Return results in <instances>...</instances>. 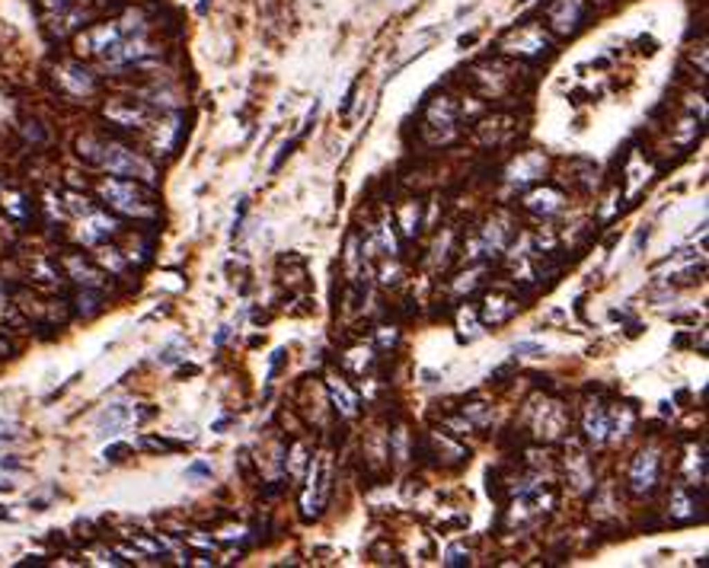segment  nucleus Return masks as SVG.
<instances>
[{"mask_svg":"<svg viewBox=\"0 0 709 568\" xmlns=\"http://www.w3.org/2000/svg\"><path fill=\"white\" fill-rule=\"evenodd\" d=\"M189 476H211V466L208 463H192V466H189Z\"/></svg>","mask_w":709,"mask_h":568,"instance_id":"12","label":"nucleus"},{"mask_svg":"<svg viewBox=\"0 0 709 568\" xmlns=\"http://www.w3.org/2000/svg\"><path fill=\"white\" fill-rule=\"evenodd\" d=\"M0 466H3V470H23L19 460H0Z\"/></svg>","mask_w":709,"mask_h":568,"instance_id":"14","label":"nucleus"},{"mask_svg":"<svg viewBox=\"0 0 709 568\" xmlns=\"http://www.w3.org/2000/svg\"><path fill=\"white\" fill-rule=\"evenodd\" d=\"M125 453H128L125 444H116V447H109V450H106V460L118 463V460H125Z\"/></svg>","mask_w":709,"mask_h":568,"instance_id":"9","label":"nucleus"},{"mask_svg":"<svg viewBox=\"0 0 709 568\" xmlns=\"http://www.w3.org/2000/svg\"><path fill=\"white\" fill-rule=\"evenodd\" d=\"M67 80H74L77 93H84L93 86V77H86V71H80V67H67Z\"/></svg>","mask_w":709,"mask_h":568,"instance_id":"6","label":"nucleus"},{"mask_svg":"<svg viewBox=\"0 0 709 568\" xmlns=\"http://www.w3.org/2000/svg\"><path fill=\"white\" fill-rule=\"evenodd\" d=\"M351 102H355V86L349 90V96L342 99V116H349V109H351Z\"/></svg>","mask_w":709,"mask_h":568,"instance_id":"13","label":"nucleus"},{"mask_svg":"<svg viewBox=\"0 0 709 568\" xmlns=\"http://www.w3.org/2000/svg\"><path fill=\"white\" fill-rule=\"evenodd\" d=\"M463 562H467V559H463V549H460V546H454V549L448 552V565H463Z\"/></svg>","mask_w":709,"mask_h":568,"instance_id":"11","label":"nucleus"},{"mask_svg":"<svg viewBox=\"0 0 709 568\" xmlns=\"http://www.w3.org/2000/svg\"><path fill=\"white\" fill-rule=\"evenodd\" d=\"M100 163L106 166L109 173L125 176V179H154L151 166L125 147H100Z\"/></svg>","mask_w":709,"mask_h":568,"instance_id":"1","label":"nucleus"},{"mask_svg":"<svg viewBox=\"0 0 709 568\" xmlns=\"http://www.w3.org/2000/svg\"><path fill=\"white\" fill-rule=\"evenodd\" d=\"M141 444L151 447V450H183V444H176V441H163V437H144Z\"/></svg>","mask_w":709,"mask_h":568,"instance_id":"7","label":"nucleus"},{"mask_svg":"<svg viewBox=\"0 0 709 568\" xmlns=\"http://www.w3.org/2000/svg\"><path fill=\"white\" fill-rule=\"evenodd\" d=\"M10 488H13V482H10V479H0V492H10Z\"/></svg>","mask_w":709,"mask_h":568,"instance_id":"15","label":"nucleus"},{"mask_svg":"<svg viewBox=\"0 0 709 568\" xmlns=\"http://www.w3.org/2000/svg\"><path fill=\"white\" fill-rule=\"evenodd\" d=\"M102 192H106L109 201H112L116 208H122V211H134V214H144V211H147V205L141 201L144 192L134 189V185H128V182H109Z\"/></svg>","mask_w":709,"mask_h":568,"instance_id":"3","label":"nucleus"},{"mask_svg":"<svg viewBox=\"0 0 709 568\" xmlns=\"http://www.w3.org/2000/svg\"><path fill=\"white\" fill-rule=\"evenodd\" d=\"M515 354H531V358H540V354H543V345H537V342H517V345H515Z\"/></svg>","mask_w":709,"mask_h":568,"instance_id":"8","label":"nucleus"},{"mask_svg":"<svg viewBox=\"0 0 709 568\" xmlns=\"http://www.w3.org/2000/svg\"><path fill=\"white\" fill-rule=\"evenodd\" d=\"M10 437H17V425L13 421H0V441H10Z\"/></svg>","mask_w":709,"mask_h":568,"instance_id":"10","label":"nucleus"},{"mask_svg":"<svg viewBox=\"0 0 709 568\" xmlns=\"http://www.w3.org/2000/svg\"><path fill=\"white\" fill-rule=\"evenodd\" d=\"M125 419H128V409L125 405H109L106 412H102L100 419H96V425H100V434L106 437V434H116L122 425H125Z\"/></svg>","mask_w":709,"mask_h":568,"instance_id":"5","label":"nucleus"},{"mask_svg":"<svg viewBox=\"0 0 709 568\" xmlns=\"http://www.w3.org/2000/svg\"><path fill=\"white\" fill-rule=\"evenodd\" d=\"M546 19L559 35L572 33L584 19V0H550L546 3Z\"/></svg>","mask_w":709,"mask_h":568,"instance_id":"2","label":"nucleus"},{"mask_svg":"<svg viewBox=\"0 0 709 568\" xmlns=\"http://www.w3.org/2000/svg\"><path fill=\"white\" fill-rule=\"evenodd\" d=\"M655 473H659V460H655V453H639V460L633 463V486L636 488H652Z\"/></svg>","mask_w":709,"mask_h":568,"instance_id":"4","label":"nucleus"}]
</instances>
